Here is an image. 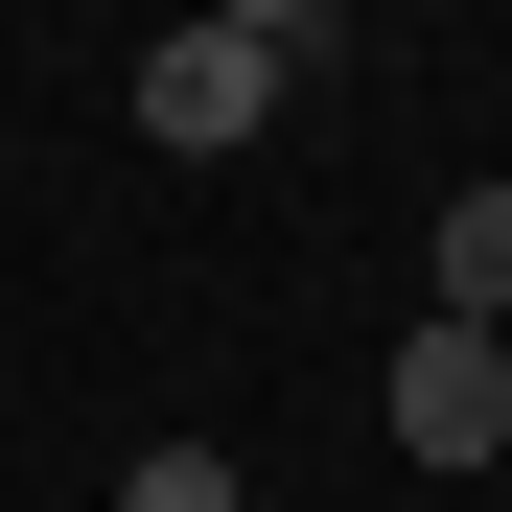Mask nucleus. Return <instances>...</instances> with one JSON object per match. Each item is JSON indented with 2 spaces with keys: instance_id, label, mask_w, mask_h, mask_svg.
<instances>
[{
  "instance_id": "nucleus-1",
  "label": "nucleus",
  "mask_w": 512,
  "mask_h": 512,
  "mask_svg": "<svg viewBox=\"0 0 512 512\" xmlns=\"http://www.w3.org/2000/svg\"><path fill=\"white\" fill-rule=\"evenodd\" d=\"M280 94H303V70H280V47H233L210 0H187V24L140 47V140H163V163H233V140L280 117Z\"/></svg>"
},
{
  "instance_id": "nucleus-2",
  "label": "nucleus",
  "mask_w": 512,
  "mask_h": 512,
  "mask_svg": "<svg viewBox=\"0 0 512 512\" xmlns=\"http://www.w3.org/2000/svg\"><path fill=\"white\" fill-rule=\"evenodd\" d=\"M512 443V326H419L396 350V466H489Z\"/></svg>"
},
{
  "instance_id": "nucleus-3",
  "label": "nucleus",
  "mask_w": 512,
  "mask_h": 512,
  "mask_svg": "<svg viewBox=\"0 0 512 512\" xmlns=\"http://www.w3.org/2000/svg\"><path fill=\"white\" fill-rule=\"evenodd\" d=\"M419 280H443V326H512V187H443V233H419Z\"/></svg>"
},
{
  "instance_id": "nucleus-4",
  "label": "nucleus",
  "mask_w": 512,
  "mask_h": 512,
  "mask_svg": "<svg viewBox=\"0 0 512 512\" xmlns=\"http://www.w3.org/2000/svg\"><path fill=\"white\" fill-rule=\"evenodd\" d=\"M117 512H256V489H233V443H140V466H117Z\"/></svg>"
},
{
  "instance_id": "nucleus-5",
  "label": "nucleus",
  "mask_w": 512,
  "mask_h": 512,
  "mask_svg": "<svg viewBox=\"0 0 512 512\" xmlns=\"http://www.w3.org/2000/svg\"><path fill=\"white\" fill-rule=\"evenodd\" d=\"M233 47H280V70H326V0H210Z\"/></svg>"
}]
</instances>
